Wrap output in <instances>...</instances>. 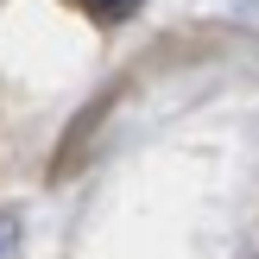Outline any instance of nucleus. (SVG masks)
<instances>
[{"mask_svg": "<svg viewBox=\"0 0 259 259\" xmlns=\"http://www.w3.org/2000/svg\"><path fill=\"white\" fill-rule=\"evenodd\" d=\"M82 13H95L101 25H114V19H126V13H139V0H76Z\"/></svg>", "mask_w": 259, "mask_h": 259, "instance_id": "f257e3e1", "label": "nucleus"}, {"mask_svg": "<svg viewBox=\"0 0 259 259\" xmlns=\"http://www.w3.org/2000/svg\"><path fill=\"white\" fill-rule=\"evenodd\" d=\"M13 240H19V215H13V209H7V215H0V259H7V253H13Z\"/></svg>", "mask_w": 259, "mask_h": 259, "instance_id": "f03ea898", "label": "nucleus"}]
</instances>
